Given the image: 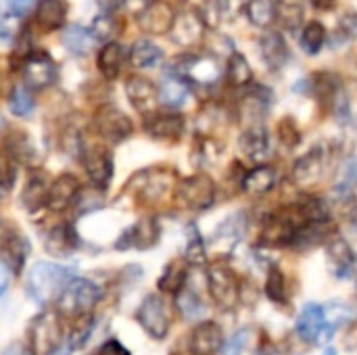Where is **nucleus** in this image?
I'll return each instance as SVG.
<instances>
[{
	"instance_id": "1",
	"label": "nucleus",
	"mask_w": 357,
	"mask_h": 355,
	"mask_svg": "<svg viewBox=\"0 0 357 355\" xmlns=\"http://www.w3.org/2000/svg\"><path fill=\"white\" fill-rule=\"evenodd\" d=\"M75 278L71 268L52 264V262H38L33 264L31 272H29V293L33 295L36 301L40 303H48V301H56V297L61 295V291L65 289V285Z\"/></svg>"
},
{
	"instance_id": "2",
	"label": "nucleus",
	"mask_w": 357,
	"mask_h": 355,
	"mask_svg": "<svg viewBox=\"0 0 357 355\" xmlns=\"http://www.w3.org/2000/svg\"><path fill=\"white\" fill-rule=\"evenodd\" d=\"M100 299V289L88 278H71L56 297V310L65 318H84Z\"/></svg>"
},
{
	"instance_id": "3",
	"label": "nucleus",
	"mask_w": 357,
	"mask_h": 355,
	"mask_svg": "<svg viewBox=\"0 0 357 355\" xmlns=\"http://www.w3.org/2000/svg\"><path fill=\"white\" fill-rule=\"evenodd\" d=\"M207 289L213 303L220 310H234L241 301V282L232 268L226 264H213L207 270Z\"/></svg>"
},
{
	"instance_id": "4",
	"label": "nucleus",
	"mask_w": 357,
	"mask_h": 355,
	"mask_svg": "<svg viewBox=\"0 0 357 355\" xmlns=\"http://www.w3.org/2000/svg\"><path fill=\"white\" fill-rule=\"evenodd\" d=\"M136 318H138L140 326L144 328V333L151 335L153 339L161 341L167 337L172 320H169V310L159 295H149L140 303Z\"/></svg>"
},
{
	"instance_id": "5",
	"label": "nucleus",
	"mask_w": 357,
	"mask_h": 355,
	"mask_svg": "<svg viewBox=\"0 0 357 355\" xmlns=\"http://www.w3.org/2000/svg\"><path fill=\"white\" fill-rule=\"evenodd\" d=\"M176 197L184 207H188L192 211H203V209L211 207V203L215 199L213 180L209 176H205V174L190 176V178L182 180V184L178 186Z\"/></svg>"
},
{
	"instance_id": "6",
	"label": "nucleus",
	"mask_w": 357,
	"mask_h": 355,
	"mask_svg": "<svg viewBox=\"0 0 357 355\" xmlns=\"http://www.w3.org/2000/svg\"><path fill=\"white\" fill-rule=\"evenodd\" d=\"M172 73L184 77L186 82H195L201 86H209L218 82L220 77V65L213 56L207 54H188L184 59H178Z\"/></svg>"
},
{
	"instance_id": "7",
	"label": "nucleus",
	"mask_w": 357,
	"mask_h": 355,
	"mask_svg": "<svg viewBox=\"0 0 357 355\" xmlns=\"http://www.w3.org/2000/svg\"><path fill=\"white\" fill-rule=\"evenodd\" d=\"M63 339V331L59 324V318L54 314H44L40 318H36V322L31 324L29 331V347L33 349L36 355H48L54 352L56 347H61Z\"/></svg>"
},
{
	"instance_id": "8",
	"label": "nucleus",
	"mask_w": 357,
	"mask_h": 355,
	"mask_svg": "<svg viewBox=\"0 0 357 355\" xmlns=\"http://www.w3.org/2000/svg\"><path fill=\"white\" fill-rule=\"evenodd\" d=\"M23 77L25 84L33 90L48 88L56 82V65L46 52L33 50L23 63Z\"/></svg>"
},
{
	"instance_id": "9",
	"label": "nucleus",
	"mask_w": 357,
	"mask_h": 355,
	"mask_svg": "<svg viewBox=\"0 0 357 355\" xmlns=\"http://www.w3.org/2000/svg\"><path fill=\"white\" fill-rule=\"evenodd\" d=\"M94 126H96V132L105 140H111V142H121L134 132V126H132L130 117L126 113H121L119 109H115V107H102L96 113Z\"/></svg>"
},
{
	"instance_id": "10",
	"label": "nucleus",
	"mask_w": 357,
	"mask_h": 355,
	"mask_svg": "<svg viewBox=\"0 0 357 355\" xmlns=\"http://www.w3.org/2000/svg\"><path fill=\"white\" fill-rule=\"evenodd\" d=\"M295 333L303 343H324L326 333V312L320 303H307L295 324Z\"/></svg>"
},
{
	"instance_id": "11",
	"label": "nucleus",
	"mask_w": 357,
	"mask_h": 355,
	"mask_svg": "<svg viewBox=\"0 0 357 355\" xmlns=\"http://www.w3.org/2000/svg\"><path fill=\"white\" fill-rule=\"evenodd\" d=\"M176 21V15L172 6L163 0H151L146 2L138 13V25L146 33H167Z\"/></svg>"
},
{
	"instance_id": "12",
	"label": "nucleus",
	"mask_w": 357,
	"mask_h": 355,
	"mask_svg": "<svg viewBox=\"0 0 357 355\" xmlns=\"http://www.w3.org/2000/svg\"><path fill=\"white\" fill-rule=\"evenodd\" d=\"M84 167L90 182L105 190L113 178V159L107 149L102 146H86L84 149Z\"/></svg>"
},
{
	"instance_id": "13",
	"label": "nucleus",
	"mask_w": 357,
	"mask_h": 355,
	"mask_svg": "<svg viewBox=\"0 0 357 355\" xmlns=\"http://www.w3.org/2000/svg\"><path fill=\"white\" fill-rule=\"evenodd\" d=\"M326 259H328L331 272L339 280H347V278H351L356 274L357 253L345 239H335V241L328 243V247H326Z\"/></svg>"
},
{
	"instance_id": "14",
	"label": "nucleus",
	"mask_w": 357,
	"mask_h": 355,
	"mask_svg": "<svg viewBox=\"0 0 357 355\" xmlns=\"http://www.w3.org/2000/svg\"><path fill=\"white\" fill-rule=\"evenodd\" d=\"M224 333L215 322H201L192 328L188 339V349L192 355H213L222 352Z\"/></svg>"
},
{
	"instance_id": "15",
	"label": "nucleus",
	"mask_w": 357,
	"mask_h": 355,
	"mask_svg": "<svg viewBox=\"0 0 357 355\" xmlns=\"http://www.w3.org/2000/svg\"><path fill=\"white\" fill-rule=\"evenodd\" d=\"M326 167V151L324 149H312L305 157H301L293 167V180L299 186H312L320 182Z\"/></svg>"
},
{
	"instance_id": "16",
	"label": "nucleus",
	"mask_w": 357,
	"mask_h": 355,
	"mask_svg": "<svg viewBox=\"0 0 357 355\" xmlns=\"http://www.w3.org/2000/svg\"><path fill=\"white\" fill-rule=\"evenodd\" d=\"M79 195V182L75 176L71 174H63L59 176L50 186H48V192H46V207L52 209V211H63L67 209L75 197Z\"/></svg>"
},
{
	"instance_id": "17",
	"label": "nucleus",
	"mask_w": 357,
	"mask_h": 355,
	"mask_svg": "<svg viewBox=\"0 0 357 355\" xmlns=\"http://www.w3.org/2000/svg\"><path fill=\"white\" fill-rule=\"evenodd\" d=\"M259 50H261L264 63H266L272 71H280V69L291 61L289 44H287V40H284V36H282L280 31H268L266 36H261V40H259Z\"/></svg>"
},
{
	"instance_id": "18",
	"label": "nucleus",
	"mask_w": 357,
	"mask_h": 355,
	"mask_svg": "<svg viewBox=\"0 0 357 355\" xmlns=\"http://www.w3.org/2000/svg\"><path fill=\"white\" fill-rule=\"evenodd\" d=\"M205 21L199 13H182L180 17H176L169 33H172V40L180 46H190V44H197L201 38H203V31H205Z\"/></svg>"
},
{
	"instance_id": "19",
	"label": "nucleus",
	"mask_w": 357,
	"mask_h": 355,
	"mask_svg": "<svg viewBox=\"0 0 357 355\" xmlns=\"http://www.w3.org/2000/svg\"><path fill=\"white\" fill-rule=\"evenodd\" d=\"M146 132L159 140H174L184 132V119L176 113H153L144 121Z\"/></svg>"
},
{
	"instance_id": "20",
	"label": "nucleus",
	"mask_w": 357,
	"mask_h": 355,
	"mask_svg": "<svg viewBox=\"0 0 357 355\" xmlns=\"http://www.w3.org/2000/svg\"><path fill=\"white\" fill-rule=\"evenodd\" d=\"M159 239V226L153 220H142L136 226H132L117 243V249H149L157 243Z\"/></svg>"
},
{
	"instance_id": "21",
	"label": "nucleus",
	"mask_w": 357,
	"mask_h": 355,
	"mask_svg": "<svg viewBox=\"0 0 357 355\" xmlns=\"http://www.w3.org/2000/svg\"><path fill=\"white\" fill-rule=\"evenodd\" d=\"M126 94L130 98V103L138 109V111H149L155 103H157V86L146 80V77H140V75H134L128 80L126 84Z\"/></svg>"
},
{
	"instance_id": "22",
	"label": "nucleus",
	"mask_w": 357,
	"mask_h": 355,
	"mask_svg": "<svg viewBox=\"0 0 357 355\" xmlns=\"http://www.w3.org/2000/svg\"><path fill=\"white\" fill-rule=\"evenodd\" d=\"M238 146L243 149V153L251 159H264L270 151V136L266 132L264 126H251L247 128L241 138H238Z\"/></svg>"
},
{
	"instance_id": "23",
	"label": "nucleus",
	"mask_w": 357,
	"mask_h": 355,
	"mask_svg": "<svg viewBox=\"0 0 357 355\" xmlns=\"http://www.w3.org/2000/svg\"><path fill=\"white\" fill-rule=\"evenodd\" d=\"M276 184V169L270 165H257L243 178V190L253 197L268 195Z\"/></svg>"
},
{
	"instance_id": "24",
	"label": "nucleus",
	"mask_w": 357,
	"mask_h": 355,
	"mask_svg": "<svg viewBox=\"0 0 357 355\" xmlns=\"http://www.w3.org/2000/svg\"><path fill=\"white\" fill-rule=\"evenodd\" d=\"M67 4L63 0H40L36 6V23L44 29H59L65 23Z\"/></svg>"
},
{
	"instance_id": "25",
	"label": "nucleus",
	"mask_w": 357,
	"mask_h": 355,
	"mask_svg": "<svg viewBox=\"0 0 357 355\" xmlns=\"http://www.w3.org/2000/svg\"><path fill=\"white\" fill-rule=\"evenodd\" d=\"M261 349L259 335L253 328H243L222 345V355H261Z\"/></svg>"
},
{
	"instance_id": "26",
	"label": "nucleus",
	"mask_w": 357,
	"mask_h": 355,
	"mask_svg": "<svg viewBox=\"0 0 357 355\" xmlns=\"http://www.w3.org/2000/svg\"><path fill=\"white\" fill-rule=\"evenodd\" d=\"M123 61H126V50H123V46L117 44V42L105 44V46L100 48V52H98V59H96L100 73H102L105 77H109V80H113V77L119 75V71H121V67H123Z\"/></svg>"
},
{
	"instance_id": "27",
	"label": "nucleus",
	"mask_w": 357,
	"mask_h": 355,
	"mask_svg": "<svg viewBox=\"0 0 357 355\" xmlns=\"http://www.w3.org/2000/svg\"><path fill=\"white\" fill-rule=\"evenodd\" d=\"M77 247V234L69 224H61L50 230L46 239V251L52 255H69Z\"/></svg>"
},
{
	"instance_id": "28",
	"label": "nucleus",
	"mask_w": 357,
	"mask_h": 355,
	"mask_svg": "<svg viewBox=\"0 0 357 355\" xmlns=\"http://www.w3.org/2000/svg\"><path fill=\"white\" fill-rule=\"evenodd\" d=\"M159 94H161V100L167 107H182L190 96V88H188V82L184 77L172 73L169 77L163 80V86H161Z\"/></svg>"
},
{
	"instance_id": "29",
	"label": "nucleus",
	"mask_w": 357,
	"mask_h": 355,
	"mask_svg": "<svg viewBox=\"0 0 357 355\" xmlns=\"http://www.w3.org/2000/svg\"><path fill=\"white\" fill-rule=\"evenodd\" d=\"M188 282V270H186V264L182 259H176L172 262L161 278H159V291L161 293H169V295H176L178 291H182V287Z\"/></svg>"
},
{
	"instance_id": "30",
	"label": "nucleus",
	"mask_w": 357,
	"mask_h": 355,
	"mask_svg": "<svg viewBox=\"0 0 357 355\" xmlns=\"http://www.w3.org/2000/svg\"><path fill=\"white\" fill-rule=\"evenodd\" d=\"M280 0H249L247 2V17L257 27H268L272 21H276Z\"/></svg>"
},
{
	"instance_id": "31",
	"label": "nucleus",
	"mask_w": 357,
	"mask_h": 355,
	"mask_svg": "<svg viewBox=\"0 0 357 355\" xmlns=\"http://www.w3.org/2000/svg\"><path fill=\"white\" fill-rule=\"evenodd\" d=\"M176 305L180 310V314L186 318V320H197L205 314V301L201 299V295L190 289L188 285L182 287V291L176 293Z\"/></svg>"
},
{
	"instance_id": "32",
	"label": "nucleus",
	"mask_w": 357,
	"mask_h": 355,
	"mask_svg": "<svg viewBox=\"0 0 357 355\" xmlns=\"http://www.w3.org/2000/svg\"><path fill=\"white\" fill-rule=\"evenodd\" d=\"M174 184V176L169 172H155L146 176V182L140 186V195L146 201H161Z\"/></svg>"
},
{
	"instance_id": "33",
	"label": "nucleus",
	"mask_w": 357,
	"mask_h": 355,
	"mask_svg": "<svg viewBox=\"0 0 357 355\" xmlns=\"http://www.w3.org/2000/svg\"><path fill=\"white\" fill-rule=\"evenodd\" d=\"M163 61V50L151 40H138L132 46V63L140 69L155 67Z\"/></svg>"
},
{
	"instance_id": "34",
	"label": "nucleus",
	"mask_w": 357,
	"mask_h": 355,
	"mask_svg": "<svg viewBox=\"0 0 357 355\" xmlns=\"http://www.w3.org/2000/svg\"><path fill=\"white\" fill-rule=\"evenodd\" d=\"M226 80L236 86V88H245L247 84H251L253 80V71L249 61L241 54V52H232L226 65Z\"/></svg>"
},
{
	"instance_id": "35",
	"label": "nucleus",
	"mask_w": 357,
	"mask_h": 355,
	"mask_svg": "<svg viewBox=\"0 0 357 355\" xmlns=\"http://www.w3.org/2000/svg\"><path fill=\"white\" fill-rule=\"evenodd\" d=\"M266 295L272 303L276 305H289V287H287V276L280 272V268L272 266L268 272L266 280Z\"/></svg>"
},
{
	"instance_id": "36",
	"label": "nucleus",
	"mask_w": 357,
	"mask_h": 355,
	"mask_svg": "<svg viewBox=\"0 0 357 355\" xmlns=\"http://www.w3.org/2000/svg\"><path fill=\"white\" fill-rule=\"evenodd\" d=\"M326 42V27L320 21H310L301 31V48L305 54H318Z\"/></svg>"
},
{
	"instance_id": "37",
	"label": "nucleus",
	"mask_w": 357,
	"mask_h": 355,
	"mask_svg": "<svg viewBox=\"0 0 357 355\" xmlns=\"http://www.w3.org/2000/svg\"><path fill=\"white\" fill-rule=\"evenodd\" d=\"M2 251L8 259V266L19 272L27 255V243L19 234H6V239L2 241Z\"/></svg>"
},
{
	"instance_id": "38",
	"label": "nucleus",
	"mask_w": 357,
	"mask_h": 355,
	"mask_svg": "<svg viewBox=\"0 0 357 355\" xmlns=\"http://www.w3.org/2000/svg\"><path fill=\"white\" fill-rule=\"evenodd\" d=\"M357 186V157H349L345 163H343V169H341V178L337 182V188H335V195L339 199H351L354 192H356Z\"/></svg>"
},
{
	"instance_id": "39",
	"label": "nucleus",
	"mask_w": 357,
	"mask_h": 355,
	"mask_svg": "<svg viewBox=\"0 0 357 355\" xmlns=\"http://www.w3.org/2000/svg\"><path fill=\"white\" fill-rule=\"evenodd\" d=\"M186 262L192 266H203L207 262V249H205V241L201 236V232L197 230V226H188V243H186Z\"/></svg>"
},
{
	"instance_id": "40",
	"label": "nucleus",
	"mask_w": 357,
	"mask_h": 355,
	"mask_svg": "<svg viewBox=\"0 0 357 355\" xmlns=\"http://www.w3.org/2000/svg\"><path fill=\"white\" fill-rule=\"evenodd\" d=\"M276 19L284 25V29L295 31L301 25V19H303V6H301V2L299 0H280Z\"/></svg>"
},
{
	"instance_id": "41",
	"label": "nucleus",
	"mask_w": 357,
	"mask_h": 355,
	"mask_svg": "<svg viewBox=\"0 0 357 355\" xmlns=\"http://www.w3.org/2000/svg\"><path fill=\"white\" fill-rule=\"evenodd\" d=\"M357 38V13H345L335 29V38H333V48H337L339 44L345 46L351 40Z\"/></svg>"
},
{
	"instance_id": "42",
	"label": "nucleus",
	"mask_w": 357,
	"mask_h": 355,
	"mask_svg": "<svg viewBox=\"0 0 357 355\" xmlns=\"http://www.w3.org/2000/svg\"><path fill=\"white\" fill-rule=\"evenodd\" d=\"M245 230H247L245 213H234V216H230V218L218 228L215 241H222V239H224V241H238V239H243Z\"/></svg>"
},
{
	"instance_id": "43",
	"label": "nucleus",
	"mask_w": 357,
	"mask_h": 355,
	"mask_svg": "<svg viewBox=\"0 0 357 355\" xmlns=\"http://www.w3.org/2000/svg\"><path fill=\"white\" fill-rule=\"evenodd\" d=\"M75 54H86L88 50H90V46H92V42H94V36H92V31L90 29H82V27H71L69 31H67V36H65V40H63Z\"/></svg>"
},
{
	"instance_id": "44",
	"label": "nucleus",
	"mask_w": 357,
	"mask_h": 355,
	"mask_svg": "<svg viewBox=\"0 0 357 355\" xmlns=\"http://www.w3.org/2000/svg\"><path fill=\"white\" fill-rule=\"evenodd\" d=\"M8 105H10V111L15 113V115H19V117H25V115H29L31 111H33V98H31V94H29V90L27 88H23V86H15L13 88V92H10V98H8Z\"/></svg>"
},
{
	"instance_id": "45",
	"label": "nucleus",
	"mask_w": 357,
	"mask_h": 355,
	"mask_svg": "<svg viewBox=\"0 0 357 355\" xmlns=\"http://www.w3.org/2000/svg\"><path fill=\"white\" fill-rule=\"evenodd\" d=\"M46 192H48V186L42 178H31L23 190V203L33 209L42 203H46Z\"/></svg>"
},
{
	"instance_id": "46",
	"label": "nucleus",
	"mask_w": 357,
	"mask_h": 355,
	"mask_svg": "<svg viewBox=\"0 0 357 355\" xmlns=\"http://www.w3.org/2000/svg\"><path fill=\"white\" fill-rule=\"evenodd\" d=\"M17 180V167L10 155H0V188H13Z\"/></svg>"
},
{
	"instance_id": "47",
	"label": "nucleus",
	"mask_w": 357,
	"mask_h": 355,
	"mask_svg": "<svg viewBox=\"0 0 357 355\" xmlns=\"http://www.w3.org/2000/svg\"><path fill=\"white\" fill-rule=\"evenodd\" d=\"M92 36H94V40H100V42H105V40H109L111 36H115V19L113 17H96V21H94V25H92Z\"/></svg>"
},
{
	"instance_id": "48",
	"label": "nucleus",
	"mask_w": 357,
	"mask_h": 355,
	"mask_svg": "<svg viewBox=\"0 0 357 355\" xmlns=\"http://www.w3.org/2000/svg\"><path fill=\"white\" fill-rule=\"evenodd\" d=\"M19 33V19L15 13H0V38L13 40Z\"/></svg>"
},
{
	"instance_id": "49",
	"label": "nucleus",
	"mask_w": 357,
	"mask_h": 355,
	"mask_svg": "<svg viewBox=\"0 0 357 355\" xmlns=\"http://www.w3.org/2000/svg\"><path fill=\"white\" fill-rule=\"evenodd\" d=\"M278 134H280V140L289 146H295L299 142V130H297L293 117H284V121H280Z\"/></svg>"
},
{
	"instance_id": "50",
	"label": "nucleus",
	"mask_w": 357,
	"mask_h": 355,
	"mask_svg": "<svg viewBox=\"0 0 357 355\" xmlns=\"http://www.w3.org/2000/svg\"><path fill=\"white\" fill-rule=\"evenodd\" d=\"M249 0H218V10L224 17H236L243 8H247Z\"/></svg>"
},
{
	"instance_id": "51",
	"label": "nucleus",
	"mask_w": 357,
	"mask_h": 355,
	"mask_svg": "<svg viewBox=\"0 0 357 355\" xmlns=\"http://www.w3.org/2000/svg\"><path fill=\"white\" fill-rule=\"evenodd\" d=\"M100 355H130V352H128L119 341H109V343H105V347L100 349Z\"/></svg>"
},
{
	"instance_id": "52",
	"label": "nucleus",
	"mask_w": 357,
	"mask_h": 355,
	"mask_svg": "<svg viewBox=\"0 0 357 355\" xmlns=\"http://www.w3.org/2000/svg\"><path fill=\"white\" fill-rule=\"evenodd\" d=\"M8 4H10V10L15 15H25V13H29L33 0H8Z\"/></svg>"
},
{
	"instance_id": "53",
	"label": "nucleus",
	"mask_w": 357,
	"mask_h": 355,
	"mask_svg": "<svg viewBox=\"0 0 357 355\" xmlns=\"http://www.w3.org/2000/svg\"><path fill=\"white\" fill-rule=\"evenodd\" d=\"M10 285V270L4 262H0V297L8 291Z\"/></svg>"
},
{
	"instance_id": "54",
	"label": "nucleus",
	"mask_w": 357,
	"mask_h": 355,
	"mask_svg": "<svg viewBox=\"0 0 357 355\" xmlns=\"http://www.w3.org/2000/svg\"><path fill=\"white\" fill-rule=\"evenodd\" d=\"M2 355H36L33 354V349L31 347H27V345H21V343H13V345H8Z\"/></svg>"
},
{
	"instance_id": "55",
	"label": "nucleus",
	"mask_w": 357,
	"mask_h": 355,
	"mask_svg": "<svg viewBox=\"0 0 357 355\" xmlns=\"http://www.w3.org/2000/svg\"><path fill=\"white\" fill-rule=\"evenodd\" d=\"M123 2H126V0H98V4H100V8H102L105 13H113V10H117Z\"/></svg>"
},
{
	"instance_id": "56",
	"label": "nucleus",
	"mask_w": 357,
	"mask_h": 355,
	"mask_svg": "<svg viewBox=\"0 0 357 355\" xmlns=\"http://www.w3.org/2000/svg\"><path fill=\"white\" fill-rule=\"evenodd\" d=\"M310 2H312V6H316L320 10H331L337 0H310Z\"/></svg>"
},
{
	"instance_id": "57",
	"label": "nucleus",
	"mask_w": 357,
	"mask_h": 355,
	"mask_svg": "<svg viewBox=\"0 0 357 355\" xmlns=\"http://www.w3.org/2000/svg\"><path fill=\"white\" fill-rule=\"evenodd\" d=\"M71 352H73V345H71V343H67V345L63 343L61 347H56L54 352H50V354H48V355H69V354H71Z\"/></svg>"
},
{
	"instance_id": "58",
	"label": "nucleus",
	"mask_w": 357,
	"mask_h": 355,
	"mask_svg": "<svg viewBox=\"0 0 357 355\" xmlns=\"http://www.w3.org/2000/svg\"><path fill=\"white\" fill-rule=\"evenodd\" d=\"M324 355H337V352H335V349H326V352H324Z\"/></svg>"
},
{
	"instance_id": "59",
	"label": "nucleus",
	"mask_w": 357,
	"mask_h": 355,
	"mask_svg": "<svg viewBox=\"0 0 357 355\" xmlns=\"http://www.w3.org/2000/svg\"><path fill=\"white\" fill-rule=\"evenodd\" d=\"M4 128V119H2V115H0V130Z\"/></svg>"
},
{
	"instance_id": "60",
	"label": "nucleus",
	"mask_w": 357,
	"mask_h": 355,
	"mask_svg": "<svg viewBox=\"0 0 357 355\" xmlns=\"http://www.w3.org/2000/svg\"><path fill=\"white\" fill-rule=\"evenodd\" d=\"M356 226H357V222H356Z\"/></svg>"
}]
</instances>
